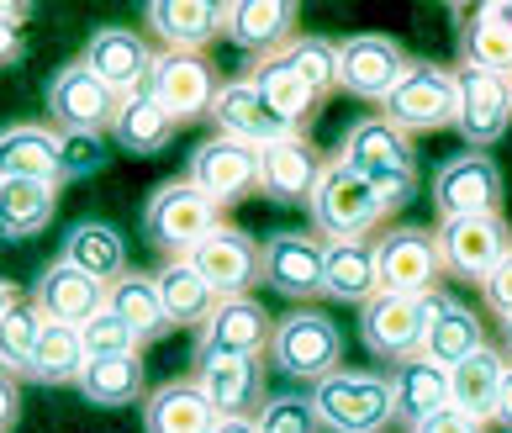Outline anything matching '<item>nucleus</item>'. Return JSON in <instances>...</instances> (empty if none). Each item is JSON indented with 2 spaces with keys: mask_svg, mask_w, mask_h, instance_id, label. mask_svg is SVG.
Here are the masks:
<instances>
[{
  "mask_svg": "<svg viewBox=\"0 0 512 433\" xmlns=\"http://www.w3.org/2000/svg\"><path fill=\"white\" fill-rule=\"evenodd\" d=\"M243 74H249V85L275 106V117L291 133H307L322 101L338 90V43H328L317 32H296L280 53H264Z\"/></svg>",
  "mask_w": 512,
  "mask_h": 433,
  "instance_id": "nucleus-1",
  "label": "nucleus"
},
{
  "mask_svg": "<svg viewBox=\"0 0 512 433\" xmlns=\"http://www.w3.org/2000/svg\"><path fill=\"white\" fill-rule=\"evenodd\" d=\"M333 159H344L359 180L375 185L386 217L402 212V206L417 196V148H412V133H402L396 122H386L381 111L349 122V133H344V143H338Z\"/></svg>",
  "mask_w": 512,
  "mask_h": 433,
  "instance_id": "nucleus-2",
  "label": "nucleus"
},
{
  "mask_svg": "<svg viewBox=\"0 0 512 433\" xmlns=\"http://www.w3.org/2000/svg\"><path fill=\"white\" fill-rule=\"evenodd\" d=\"M312 412L328 433H386L396 418V391L386 370H333L312 386Z\"/></svg>",
  "mask_w": 512,
  "mask_h": 433,
  "instance_id": "nucleus-3",
  "label": "nucleus"
},
{
  "mask_svg": "<svg viewBox=\"0 0 512 433\" xmlns=\"http://www.w3.org/2000/svg\"><path fill=\"white\" fill-rule=\"evenodd\" d=\"M312 212V233L328 243H349V238H375V228L386 222L381 196H375L370 180H359L344 159L328 154V169H322L317 191L307 201Z\"/></svg>",
  "mask_w": 512,
  "mask_h": 433,
  "instance_id": "nucleus-4",
  "label": "nucleus"
},
{
  "mask_svg": "<svg viewBox=\"0 0 512 433\" xmlns=\"http://www.w3.org/2000/svg\"><path fill=\"white\" fill-rule=\"evenodd\" d=\"M449 301V291H433V296H370L365 307H359V338H365V349L381 360L386 370L412 360V354H423V333L433 323V312H439Z\"/></svg>",
  "mask_w": 512,
  "mask_h": 433,
  "instance_id": "nucleus-5",
  "label": "nucleus"
},
{
  "mask_svg": "<svg viewBox=\"0 0 512 433\" xmlns=\"http://www.w3.org/2000/svg\"><path fill=\"white\" fill-rule=\"evenodd\" d=\"M381 117L396 122L402 133H439V127H454V117H460V69L433 64V59H412L402 85L381 101Z\"/></svg>",
  "mask_w": 512,
  "mask_h": 433,
  "instance_id": "nucleus-6",
  "label": "nucleus"
},
{
  "mask_svg": "<svg viewBox=\"0 0 512 433\" xmlns=\"http://www.w3.org/2000/svg\"><path fill=\"white\" fill-rule=\"evenodd\" d=\"M212 228H222V212L191 180H164L143 206V238L154 243L164 259H191L196 243Z\"/></svg>",
  "mask_w": 512,
  "mask_h": 433,
  "instance_id": "nucleus-7",
  "label": "nucleus"
},
{
  "mask_svg": "<svg viewBox=\"0 0 512 433\" xmlns=\"http://www.w3.org/2000/svg\"><path fill=\"white\" fill-rule=\"evenodd\" d=\"M270 360L296 375V381H328L333 370H344V333L328 312L317 307H296L286 317H275V338H270Z\"/></svg>",
  "mask_w": 512,
  "mask_h": 433,
  "instance_id": "nucleus-8",
  "label": "nucleus"
},
{
  "mask_svg": "<svg viewBox=\"0 0 512 433\" xmlns=\"http://www.w3.org/2000/svg\"><path fill=\"white\" fill-rule=\"evenodd\" d=\"M48 122L59 127V133H85V138H106L111 127H117V111H122V96L111 85H101L96 74H90L80 59L53 69L48 80Z\"/></svg>",
  "mask_w": 512,
  "mask_h": 433,
  "instance_id": "nucleus-9",
  "label": "nucleus"
},
{
  "mask_svg": "<svg viewBox=\"0 0 512 433\" xmlns=\"http://www.w3.org/2000/svg\"><path fill=\"white\" fill-rule=\"evenodd\" d=\"M217 64L206 53H164L154 59V74H148V96L164 106V117L175 127H191L212 117V101H217Z\"/></svg>",
  "mask_w": 512,
  "mask_h": 433,
  "instance_id": "nucleus-10",
  "label": "nucleus"
},
{
  "mask_svg": "<svg viewBox=\"0 0 512 433\" xmlns=\"http://www.w3.org/2000/svg\"><path fill=\"white\" fill-rule=\"evenodd\" d=\"M275 338V317L254 296H227L217 312L196 328V365L212 360H264Z\"/></svg>",
  "mask_w": 512,
  "mask_h": 433,
  "instance_id": "nucleus-11",
  "label": "nucleus"
},
{
  "mask_svg": "<svg viewBox=\"0 0 512 433\" xmlns=\"http://www.w3.org/2000/svg\"><path fill=\"white\" fill-rule=\"evenodd\" d=\"M428 196L439 206V222L444 217H491L502 212V164L491 154H449L428 180Z\"/></svg>",
  "mask_w": 512,
  "mask_h": 433,
  "instance_id": "nucleus-12",
  "label": "nucleus"
},
{
  "mask_svg": "<svg viewBox=\"0 0 512 433\" xmlns=\"http://www.w3.org/2000/svg\"><path fill=\"white\" fill-rule=\"evenodd\" d=\"M433 238H439L444 275L476 280V286L512 254V222L502 212H491V217H444L439 228H433Z\"/></svg>",
  "mask_w": 512,
  "mask_h": 433,
  "instance_id": "nucleus-13",
  "label": "nucleus"
},
{
  "mask_svg": "<svg viewBox=\"0 0 512 433\" xmlns=\"http://www.w3.org/2000/svg\"><path fill=\"white\" fill-rule=\"evenodd\" d=\"M322 275H328V238L317 233H270L259 243V280L280 296H291L296 307L328 296L322 291Z\"/></svg>",
  "mask_w": 512,
  "mask_h": 433,
  "instance_id": "nucleus-14",
  "label": "nucleus"
},
{
  "mask_svg": "<svg viewBox=\"0 0 512 433\" xmlns=\"http://www.w3.org/2000/svg\"><path fill=\"white\" fill-rule=\"evenodd\" d=\"M375 265H381V291H391V296L444 291L439 238H433L428 228H386L381 238H375Z\"/></svg>",
  "mask_w": 512,
  "mask_h": 433,
  "instance_id": "nucleus-15",
  "label": "nucleus"
},
{
  "mask_svg": "<svg viewBox=\"0 0 512 433\" xmlns=\"http://www.w3.org/2000/svg\"><path fill=\"white\" fill-rule=\"evenodd\" d=\"M407 53L396 37L386 32H354L338 43V90L354 101H375L381 106L396 85H402V74H407Z\"/></svg>",
  "mask_w": 512,
  "mask_h": 433,
  "instance_id": "nucleus-16",
  "label": "nucleus"
},
{
  "mask_svg": "<svg viewBox=\"0 0 512 433\" xmlns=\"http://www.w3.org/2000/svg\"><path fill=\"white\" fill-rule=\"evenodd\" d=\"M185 180H191L217 212H227V206L259 196V148H243L233 138H206L191 154Z\"/></svg>",
  "mask_w": 512,
  "mask_h": 433,
  "instance_id": "nucleus-17",
  "label": "nucleus"
},
{
  "mask_svg": "<svg viewBox=\"0 0 512 433\" xmlns=\"http://www.w3.org/2000/svg\"><path fill=\"white\" fill-rule=\"evenodd\" d=\"M507 127H512V74L460 64V117H454V133L465 138V148L486 154L491 143H502Z\"/></svg>",
  "mask_w": 512,
  "mask_h": 433,
  "instance_id": "nucleus-18",
  "label": "nucleus"
},
{
  "mask_svg": "<svg viewBox=\"0 0 512 433\" xmlns=\"http://www.w3.org/2000/svg\"><path fill=\"white\" fill-rule=\"evenodd\" d=\"M154 43H148L143 32L132 27H96L90 32V43L80 53V64L96 74L101 85H111L117 96H138V90H148V74H154Z\"/></svg>",
  "mask_w": 512,
  "mask_h": 433,
  "instance_id": "nucleus-19",
  "label": "nucleus"
},
{
  "mask_svg": "<svg viewBox=\"0 0 512 433\" xmlns=\"http://www.w3.org/2000/svg\"><path fill=\"white\" fill-rule=\"evenodd\" d=\"M212 138H233L243 148H270L280 138H296L286 122L275 117V106L259 96L249 85V74H233V80H222L217 101H212Z\"/></svg>",
  "mask_w": 512,
  "mask_h": 433,
  "instance_id": "nucleus-20",
  "label": "nucleus"
},
{
  "mask_svg": "<svg viewBox=\"0 0 512 433\" xmlns=\"http://www.w3.org/2000/svg\"><path fill=\"white\" fill-rule=\"evenodd\" d=\"M322 169H328V154L307 133L280 138L270 148H259V196H270L280 206H307Z\"/></svg>",
  "mask_w": 512,
  "mask_h": 433,
  "instance_id": "nucleus-21",
  "label": "nucleus"
},
{
  "mask_svg": "<svg viewBox=\"0 0 512 433\" xmlns=\"http://www.w3.org/2000/svg\"><path fill=\"white\" fill-rule=\"evenodd\" d=\"M191 265L222 301L227 296H249V286L259 280V238H249L243 228H233V222H222V228H212L196 243Z\"/></svg>",
  "mask_w": 512,
  "mask_h": 433,
  "instance_id": "nucleus-22",
  "label": "nucleus"
},
{
  "mask_svg": "<svg viewBox=\"0 0 512 433\" xmlns=\"http://www.w3.org/2000/svg\"><path fill=\"white\" fill-rule=\"evenodd\" d=\"M0 180L64 185V133L53 122H6L0 127Z\"/></svg>",
  "mask_w": 512,
  "mask_h": 433,
  "instance_id": "nucleus-23",
  "label": "nucleus"
},
{
  "mask_svg": "<svg viewBox=\"0 0 512 433\" xmlns=\"http://www.w3.org/2000/svg\"><path fill=\"white\" fill-rule=\"evenodd\" d=\"M32 307L43 312L48 323L85 328L96 312H106V286L90 280L85 270H74L69 259H53V265L37 275V286H32Z\"/></svg>",
  "mask_w": 512,
  "mask_h": 433,
  "instance_id": "nucleus-24",
  "label": "nucleus"
},
{
  "mask_svg": "<svg viewBox=\"0 0 512 433\" xmlns=\"http://www.w3.org/2000/svg\"><path fill=\"white\" fill-rule=\"evenodd\" d=\"M222 37L243 53H280L296 37V6L291 0H222Z\"/></svg>",
  "mask_w": 512,
  "mask_h": 433,
  "instance_id": "nucleus-25",
  "label": "nucleus"
},
{
  "mask_svg": "<svg viewBox=\"0 0 512 433\" xmlns=\"http://www.w3.org/2000/svg\"><path fill=\"white\" fill-rule=\"evenodd\" d=\"M148 32L164 43V53H201L212 37H222V0H154L143 11Z\"/></svg>",
  "mask_w": 512,
  "mask_h": 433,
  "instance_id": "nucleus-26",
  "label": "nucleus"
},
{
  "mask_svg": "<svg viewBox=\"0 0 512 433\" xmlns=\"http://www.w3.org/2000/svg\"><path fill=\"white\" fill-rule=\"evenodd\" d=\"M212 428H217V407L206 402L196 375L164 381L143 397V433H212Z\"/></svg>",
  "mask_w": 512,
  "mask_h": 433,
  "instance_id": "nucleus-27",
  "label": "nucleus"
},
{
  "mask_svg": "<svg viewBox=\"0 0 512 433\" xmlns=\"http://www.w3.org/2000/svg\"><path fill=\"white\" fill-rule=\"evenodd\" d=\"M196 386L206 391V402L217 407V418H259V407H264V370H259V360L196 365Z\"/></svg>",
  "mask_w": 512,
  "mask_h": 433,
  "instance_id": "nucleus-28",
  "label": "nucleus"
},
{
  "mask_svg": "<svg viewBox=\"0 0 512 433\" xmlns=\"http://www.w3.org/2000/svg\"><path fill=\"white\" fill-rule=\"evenodd\" d=\"M502 375H507V354L502 349H476L470 360H460L449 370V407L465 412V418H481V423H497V391H502Z\"/></svg>",
  "mask_w": 512,
  "mask_h": 433,
  "instance_id": "nucleus-29",
  "label": "nucleus"
},
{
  "mask_svg": "<svg viewBox=\"0 0 512 433\" xmlns=\"http://www.w3.org/2000/svg\"><path fill=\"white\" fill-rule=\"evenodd\" d=\"M386 375H391V391H396V418L407 428H417L423 418L449 407V370L433 365L428 354H412V360L391 365Z\"/></svg>",
  "mask_w": 512,
  "mask_h": 433,
  "instance_id": "nucleus-30",
  "label": "nucleus"
},
{
  "mask_svg": "<svg viewBox=\"0 0 512 433\" xmlns=\"http://www.w3.org/2000/svg\"><path fill=\"white\" fill-rule=\"evenodd\" d=\"M106 312H117L138 344H159V338L169 333V312L159 301V280L143 275V270H127L122 280H111L106 286Z\"/></svg>",
  "mask_w": 512,
  "mask_h": 433,
  "instance_id": "nucleus-31",
  "label": "nucleus"
},
{
  "mask_svg": "<svg viewBox=\"0 0 512 433\" xmlns=\"http://www.w3.org/2000/svg\"><path fill=\"white\" fill-rule=\"evenodd\" d=\"M59 212V185L43 180H0V243H22L48 233Z\"/></svg>",
  "mask_w": 512,
  "mask_h": 433,
  "instance_id": "nucleus-32",
  "label": "nucleus"
},
{
  "mask_svg": "<svg viewBox=\"0 0 512 433\" xmlns=\"http://www.w3.org/2000/svg\"><path fill=\"white\" fill-rule=\"evenodd\" d=\"M322 291L333 301H354L365 307L370 296H381V265H375V238H349V243H328V275Z\"/></svg>",
  "mask_w": 512,
  "mask_h": 433,
  "instance_id": "nucleus-33",
  "label": "nucleus"
},
{
  "mask_svg": "<svg viewBox=\"0 0 512 433\" xmlns=\"http://www.w3.org/2000/svg\"><path fill=\"white\" fill-rule=\"evenodd\" d=\"M154 280H159V301H164V312H169V328H201L206 317L217 312V301H222L196 275L191 259H164V265L154 270Z\"/></svg>",
  "mask_w": 512,
  "mask_h": 433,
  "instance_id": "nucleus-34",
  "label": "nucleus"
},
{
  "mask_svg": "<svg viewBox=\"0 0 512 433\" xmlns=\"http://www.w3.org/2000/svg\"><path fill=\"white\" fill-rule=\"evenodd\" d=\"M59 259H69L74 270H85L90 280H101V286L127 275V243L111 222H74Z\"/></svg>",
  "mask_w": 512,
  "mask_h": 433,
  "instance_id": "nucleus-35",
  "label": "nucleus"
},
{
  "mask_svg": "<svg viewBox=\"0 0 512 433\" xmlns=\"http://www.w3.org/2000/svg\"><path fill=\"white\" fill-rule=\"evenodd\" d=\"M476 349H486V328H481V317L465 307V301H444L439 312H433V323H428V333H423V354L433 365H444V370H454L460 360H470Z\"/></svg>",
  "mask_w": 512,
  "mask_h": 433,
  "instance_id": "nucleus-36",
  "label": "nucleus"
},
{
  "mask_svg": "<svg viewBox=\"0 0 512 433\" xmlns=\"http://www.w3.org/2000/svg\"><path fill=\"white\" fill-rule=\"evenodd\" d=\"M175 133H180V127L164 117V106L148 96V90L127 96L122 111H117V127H111V138H117L122 154H132V159H154V154H164V148L175 143Z\"/></svg>",
  "mask_w": 512,
  "mask_h": 433,
  "instance_id": "nucleus-37",
  "label": "nucleus"
},
{
  "mask_svg": "<svg viewBox=\"0 0 512 433\" xmlns=\"http://www.w3.org/2000/svg\"><path fill=\"white\" fill-rule=\"evenodd\" d=\"M80 397L90 407H132L148 397L143 386V354H117V360H90L80 375Z\"/></svg>",
  "mask_w": 512,
  "mask_h": 433,
  "instance_id": "nucleus-38",
  "label": "nucleus"
},
{
  "mask_svg": "<svg viewBox=\"0 0 512 433\" xmlns=\"http://www.w3.org/2000/svg\"><path fill=\"white\" fill-rule=\"evenodd\" d=\"M85 365H90V360H85V338H80V328L43 323V338H37V354H32L27 381H37V386H80Z\"/></svg>",
  "mask_w": 512,
  "mask_h": 433,
  "instance_id": "nucleus-39",
  "label": "nucleus"
},
{
  "mask_svg": "<svg viewBox=\"0 0 512 433\" xmlns=\"http://www.w3.org/2000/svg\"><path fill=\"white\" fill-rule=\"evenodd\" d=\"M460 64H465V69H497V74H512V32L491 22L481 6L465 11V27H460Z\"/></svg>",
  "mask_w": 512,
  "mask_h": 433,
  "instance_id": "nucleus-40",
  "label": "nucleus"
},
{
  "mask_svg": "<svg viewBox=\"0 0 512 433\" xmlns=\"http://www.w3.org/2000/svg\"><path fill=\"white\" fill-rule=\"evenodd\" d=\"M43 323H48V317L37 312L27 296L16 301L6 317H0V370H11L16 381H27L32 354H37V338H43Z\"/></svg>",
  "mask_w": 512,
  "mask_h": 433,
  "instance_id": "nucleus-41",
  "label": "nucleus"
},
{
  "mask_svg": "<svg viewBox=\"0 0 512 433\" xmlns=\"http://www.w3.org/2000/svg\"><path fill=\"white\" fill-rule=\"evenodd\" d=\"M259 433H322L312 397H296V391H280V397H264L259 407Z\"/></svg>",
  "mask_w": 512,
  "mask_h": 433,
  "instance_id": "nucleus-42",
  "label": "nucleus"
},
{
  "mask_svg": "<svg viewBox=\"0 0 512 433\" xmlns=\"http://www.w3.org/2000/svg\"><path fill=\"white\" fill-rule=\"evenodd\" d=\"M80 338H85V360H117V354H138L143 349L117 312H96L80 328Z\"/></svg>",
  "mask_w": 512,
  "mask_h": 433,
  "instance_id": "nucleus-43",
  "label": "nucleus"
},
{
  "mask_svg": "<svg viewBox=\"0 0 512 433\" xmlns=\"http://www.w3.org/2000/svg\"><path fill=\"white\" fill-rule=\"evenodd\" d=\"M27 16H32V6H22V0H0V69L27 59V37H22Z\"/></svg>",
  "mask_w": 512,
  "mask_h": 433,
  "instance_id": "nucleus-44",
  "label": "nucleus"
},
{
  "mask_svg": "<svg viewBox=\"0 0 512 433\" xmlns=\"http://www.w3.org/2000/svg\"><path fill=\"white\" fill-rule=\"evenodd\" d=\"M106 169V148L101 138H85V133H64V180H85Z\"/></svg>",
  "mask_w": 512,
  "mask_h": 433,
  "instance_id": "nucleus-45",
  "label": "nucleus"
},
{
  "mask_svg": "<svg viewBox=\"0 0 512 433\" xmlns=\"http://www.w3.org/2000/svg\"><path fill=\"white\" fill-rule=\"evenodd\" d=\"M481 301H486V312L497 317V323H512V254L481 280Z\"/></svg>",
  "mask_w": 512,
  "mask_h": 433,
  "instance_id": "nucleus-46",
  "label": "nucleus"
},
{
  "mask_svg": "<svg viewBox=\"0 0 512 433\" xmlns=\"http://www.w3.org/2000/svg\"><path fill=\"white\" fill-rule=\"evenodd\" d=\"M412 433H491L481 418H465V412H454V407H444V412H433V418H423Z\"/></svg>",
  "mask_w": 512,
  "mask_h": 433,
  "instance_id": "nucleus-47",
  "label": "nucleus"
},
{
  "mask_svg": "<svg viewBox=\"0 0 512 433\" xmlns=\"http://www.w3.org/2000/svg\"><path fill=\"white\" fill-rule=\"evenodd\" d=\"M16 423H22V381L0 370V433H11Z\"/></svg>",
  "mask_w": 512,
  "mask_h": 433,
  "instance_id": "nucleus-48",
  "label": "nucleus"
},
{
  "mask_svg": "<svg viewBox=\"0 0 512 433\" xmlns=\"http://www.w3.org/2000/svg\"><path fill=\"white\" fill-rule=\"evenodd\" d=\"M497 423L512 433V360H507V375H502V391H497Z\"/></svg>",
  "mask_w": 512,
  "mask_h": 433,
  "instance_id": "nucleus-49",
  "label": "nucleus"
},
{
  "mask_svg": "<svg viewBox=\"0 0 512 433\" xmlns=\"http://www.w3.org/2000/svg\"><path fill=\"white\" fill-rule=\"evenodd\" d=\"M481 11H486L491 22H497V27H507V32H512V0H486Z\"/></svg>",
  "mask_w": 512,
  "mask_h": 433,
  "instance_id": "nucleus-50",
  "label": "nucleus"
},
{
  "mask_svg": "<svg viewBox=\"0 0 512 433\" xmlns=\"http://www.w3.org/2000/svg\"><path fill=\"white\" fill-rule=\"evenodd\" d=\"M212 433H259V418H217Z\"/></svg>",
  "mask_w": 512,
  "mask_h": 433,
  "instance_id": "nucleus-51",
  "label": "nucleus"
},
{
  "mask_svg": "<svg viewBox=\"0 0 512 433\" xmlns=\"http://www.w3.org/2000/svg\"><path fill=\"white\" fill-rule=\"evenodd\" d=\"M16 301H22V291H16V286H11V280H6V275H0V317H6V312L16 307Z\"/></svg>",
  "mask_w": 512,
  "mask_h": 433,
  "instance_id": "nucleus-52",
  "label": "nucleus"
},
{
  "mask_svg": "<svg viewBox=\"0 0 512 433\" xmlns=\"http://www.w3.org/2000/svg\"><path fill=\"white\" fill-rule=\"evenodd\" d=\"M502 354L512 360V323H502Z\"/></svg>",
  "mask_w": 512,
  "mask_h": 433,
  "instance_id": "nucleus-53",
  "label": "nucleus"
}]
</instances>
